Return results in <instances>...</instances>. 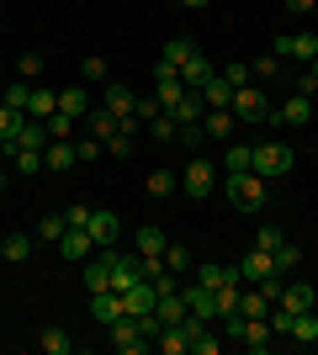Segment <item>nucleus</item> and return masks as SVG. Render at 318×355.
Masks as SVG:
<instances>
[{
    "label": "nucleus",
    "instance_id": "1",
    "mask_svg": "<svg viewBox=\"0 0 318 355\" xmlns=\"http://www.w3.org/2000/svg\"><path fill=\"white\" fill-rule=\"evenodd\" d=\"M228 202L233 207H265L271 202V180L265 175H255V170H228Z\"/></svg>",
    "mask_w": 318,
    "mask_h": 355
},
{
    "label": "nucleus",
    "instance_id": "2",
    "mask_svg": "<svg viewBox=\"0 0 318 355\" xmlns=\"http://www.w3.org/2000/svg\"><path fill=\"white\" fill-rule=\"evenodd\" d=\"M276 59H297V64H313L318 59V32H281L271 43Z\"/></svg>",
    "mask_w": 318,
    "mask_h": 355
},
{
    "label": "nucleus",
    "instance_id": "3",
    "mask_svg": "<svg viewBox=\"0 0 318 355\" xmlns=\"http://www.w3.org/2000/svg\"><path fill=\"white\" fill-rule=\"evenodd\" d=\"M292 164H297V159H292L287 144H255V164H249V170L265 175V180H276V175H287Z\"/></svg>",
    "mask_w": 318,
    "mask_h": 355
},
{
    "label": "nucleus",
    "instance_id": "4",
    "mask_svg": "<svg viewBox=\"0 0 318 355\" xmlns=\"http://www.w3.org/2000/svg\"><path fill=\"white\" fill-rule=\"evenodd\" d=\"M228 112H233V122H260V117H271V106H265L260 85H233V101H228Z\"/></svg>",
    "mask_w": 318,
    "mask_h": 355
},
{
    "label": "nucleus",
    "instance_id": "5",
    "mask_svg": "<svg viewBox=\"0 0 318 355\" xmlns=\"http://www.w3.org/2000/svg\"><path fill=\"white\" fill-rule=\"evenodd\" d=\"M106 340H112V350H117V355H143V350H154V345L138 334V318H117V324H106Z\"/></svg>",
    "mask_w": 318,
    "mask_h": 355
},
{
    "label": "nucleus",
    "instance_id": "6",
    "mask_svg": "<svg viewBox=\"0 0 318 355\" xmlns=\"http://www.w3.org/2000/svg\"><path fill=\"white\" fill-rule=\"evenodd\" d=\"M181 329H186V355H218V350H223V340L212 334L207 318H197V313H186Z\"/></svg>",
    "mask_w": 318,
    "mask_h": 355
},
{
    "label": "nucleus",
    "instance_id": "7",
    "mask_svg": "<svg viewBox=\"0 0 318 355\" xmlns=\"http://www.w3.org/2000/svg\"><path fill=\"white\" fill-rule=\"evenodd\" d=\"M212 186H218V164L191 159V164L181 170V191H186V196H197V202H202V196H212Z\"/></svg>",
    "mask_w": 318,
    "mask_h": 355
},
{
    "label": "nucleus",
    "instance_id": "8",
    "mask_svg": "<svg viewBox=\"0 0 318 355\" xmlns=\"http://www.w3.org/2000/svg\"><path fill=\"white\" fill-rule=\"evenodd\" d=\"M154 302H159V286L143 282V276H138L133 286H122V308H127V318H138V313H154Z\"/></svg>",
    "mask_w": 318,
    "mask_h": 355
},
{
    "label": "nucleus",
    "instance_id": "9",
    "mask_svg": "<svg viewBox=\"0 0 318 355\" xmlns=\"http://www.w3.org/2000/svg\"><path fill=\"white\" fill-rule=\"evenodd\" d=\"M154 80H159V90H154V101H159V112H170V106L186 96V85H181V69L175 64H159L154 69Z\"/></svg>",
    "mask_w": 318,
    "mask_h": 355
},
{
    "label": "nucleus",
    "instance_id": "10",
    "mask_svg": "<svg viewBox=\"0 0 318 355\" xmlns=\"http://www.w3.org/2000/svg\"><path fill=\"white\" fill-rule=\"evenodd\" d=\"M271 117L281 122V128H303V122L313 117V96H297V90H292V96H287L281 106H276Z\"/></svg>",
    "mask_w": 318,
    "mask_h": 355
},
{
    "label": "nucleus",
    "instance_id": "11",
    "mask_svg": "<svg viewBox=\"0 0 318 355\" xmlns=\"http://www.w3.org/2000/svg\"><path fill=\"white\" fill-rule=\"evenodd\" d=\"M53 250H59L64 260H91V254H96V239H91V228H64V239L53 244Z\"/></svg>",
    "mask_w": 318,
    "mask_h": 355
},
{
    "label": "nucleus",
    "instance_id": "12",
    "mask_svg": "<svg viewBox=\"0 0 318 355\" xmlns=\"http://www.w3.org/2000/svg\"><path fill=\"white\" fill-rule=\"evenodd\" d=\"M181 297H186V308L197 313V318H218V292H212V286H202V282H191V286H181Z\"/></svg>",
    "mask_w": 318,
    "mask_h": 355
},
{
    "label": "nucleus",
    "instance_id": "13",
    "mask_svg": "<svg viewBox=\"0 0 318 355\" xmlns=\"http://www.w3.org/2000/svg\"><path fill=\"white\" fill-rule=\"evenodd\" d=\"M91 318L96 324H117V318H127V308H122V292H91Z\"/></svg>",
    "mask_w": 318,
    "mask_h": 355
},
{
    "label": "nucleus",
    "instance_id": "14",
    "mask_svg": "<svg viewBox=\"0 0 318 355\" xmlns=\"http://www.w3.org/2000/svg\"><path fill=\"white\" fill-rule=\"evenodd\" d=\"M191 270H197V282H202V286H212V292H218V286L244 282V276H239V266H218V260H202V266H191Z\"/></svg>",
    "mask_w": 318,
    "mask_h": 355
},
{
    "label": "nucleus",
    "instance_id": "15",
    "mask_svg": "<svg viewBox=\"0 0 318 355\" xmlns=\"http://www.w3.org/2000/svg\"><path fill=\"white\" fill-rule=\"evenodd\" d=\"M212 74H218V69H212V59L197 48V53H191V59L181 64V85H186V90H202V85L212 80Z\"/></svg>",
    "mask_w": 318,
    "mask_h": 355
},
{
    "label": "nucleus",
    "instance_id": "16",
    "mask_svg": "<svg viewBox=\"0 0 318 355\" xmlns=\"http://www.w3.org/2000/svg\"><path fill=\"white\" fill-rule=\"evenodd\" d=\"M239 345H244V350H255V355H265V350L276 345V334H271V324H265V318H244Z\"/></svg>",
    "mask_w": 318,
    "mask_h": 355
},
{
    "label": "nucleus",
    "instance_id": "17",
    "mask_svg": "<svg viewBox=\"0 0 318 355\" xmlns=\"http://www.w3.org/2000/svg\"><path fill=\"white\" fill-rule=\"evenodd\" d=\"M91 239H96V250H106V244H117L122 239V223H117V212H91Z\"/></svg>",
    "mask_w": 318,
    "mask_h": 355
},
{
    "label": "nucleus",
    "instance_id": "18",
    "mask_svg": "<svg viewBox=\"0 0 318 355\" xmlns=\"http://www.w3.org/2000/svg\"><path fill=\"white\" fill-rule=\"evenodd\" d=\"M48 144H53L48 122H43V117H21V133H16V148H37V154H43Z\"/></svg>",
    "mask_w": 318,
    "mask_h": 355
},
{
    "label": "nucleus",
    "instance_id": "19",
    "mask_svg": "<svg viewBox=\"0 0 318 355\" xmlns=\"http://www.w3.org/2000/svg\"><path fill=\"white\" fill-rule=\"evenodd\" d=\"M170 117L181 122V128H191V122H202V117H207V101H202V90H186L181 101L170 106Z\"/></svg>",
    "mask_w": 318,
    "mask_h": 355
},
{
    "label": "nucleus",
    "instance_id": "20",
    "mask_svg": "<svg viewBox=\"0 0 318 355\" xmlns=\"http://www.w3.org/2000/svg\"><path fill=\"white\" fill-rule=\"evenodd\" d=\"M281 308L287 313H308V308H318V292L308 282H292L287 292H281Z\"/></svg>",
    "mask_w": 318,
    "mask_h": 355
},
{
    "label": "nucleus",
    "instance_id": "21",
    "mask_svg": "<svg viewBox=\"0 0 318 355\" xmlns=\"http://www.w3.org/2000/svg\"><path fill=\"white\" fill-rule=\"evenodd\" d=\"M75 159H80V154H75V138H53V144L43 148V164H48V170H69Z\"/></svg>",
    "mask_w": 318,
    "mask_h": 355
},
{
    "label": "nucleus",
    "instance_id": "22",
    "mask_svg": "<svg viewBox=\"0 0 318 355\" xmlns=\"http://www.w3.org/2000/svg\"><path fill=\"white\" fill-rule=\"evenodd\" d=\"M292 345H318V308H308V313H297L292 318V334H287Z\"/></svg>",
    "mask_w": 318,
    "mask_h": 355
},
{
    "label": "nucleus",
    "instance_id": "23",
    "mask_svg": "<svg viewBox=\"0 0 318 355\" xmlns=\"http://www.w3.org/2000/svg\"><path fill=\"white\" fill-rule=\"evenodd\" d=\"M239 276H244V286L265 282V276H271V254H265V250H249V254H244V266H239Z\"/></svg>",
    "mask_w": 318,
    "mask_h": 355
},
{
    "label": "nucleus",
    "instance_id": "24",
    "mask_svg": "<svg viewBox=\"0 0 318 355\" xmlns=\"http://www.w3.org/2000/svg\"><path fill=\"white\" fill-rule=\"evenodd\" d=\"M154 313H159V324H186V313H191V308H186L181 292H165L159 302H154Z\"/></svg>",
    "mask_w": 318,
    "mask_h": 355
},
{
    "label": "nucleus",
    "instance_id": "25",
    "mask_svg": "<svg viewBox=\"0 0 318 355\" xmlns=\"http://www.w3.org/2000/svg\"><path fill=\"white\" fill-rule=\"evenodd\" d=\"M80 128H85L91 138H101V144H106V138L117 133V117H112V112L101 106V112H85V117H80Z\"/></svg>",
    "mask_w": 318,
    "mask_h": 355
},
{
    "label": "nucleus",
    "instance_id": "26",
    "mask_svg": "<svg viewBox=\"0 0 318 355\" xmlns=\"http://www.w3.org/2000/svg\"><path fill=\"white\" fill-rule=\"evenodd\" d=\"M85 292H112V266H106L101 254L85 260Z\"/></svg>",
    "mask_w": 318,
    "mask_h": 355
},
{
    "label": "nucleus",
    "instance_id": "27",
    "mask_svg": "<svg viewBox=\"0 0 318 355\" xmlns=\"http://www.w3.org/2000/svg\"><path fill=\"white\" fill-rule=\"evenodd\" d=\"M133 101H138V96H133V90H127V85H106V112H112V117H133Z\"/></svg>",
    "mask_w": 318,
    "mask_h": 355
},
{
    "label": "nucleus",
    "instance_id": "28",
    "mask_svg": "<svg viewBox=\"0 0 318 355\" xmlns=\"http://www.w3.org/2000/svg\"><path fill=\"white\" fill-rule=\"evenodd\" d=\"M202 101H207V112H218V106H228V101H233V85H228L223 74H212L207 85H202Z\"/></svg>",
    "mask_w": 318,
    "mask_h": 355
},
{
    "label": "nucleus",
    "instance_id": "29",
    "mask_svg": "<svg viewBox=\"0 0 318 355\" xmlns=\"http://www.w3.org/2000/svg\"><path fill=\"white\" fill-rule=\"evenodd\" d=\"M202 128H207V138H233V128H239V122H233V112H228V106H218V112H207V117H202Z\"/></svg>",
    "mask_w": 318,
    "mask_h": 355
},
{
    "label": "nucleus",
    "instance_id": "30",
    "mask_svg": "<svg viewBox=\"0 0 318 355\" xmlns=\"http://www.w3.org/2000/svg\"><path fill=\"white\" fill-rule=\"evenodd\" d=\"M154 350H159V355H186V329L165 324V329H159V340H154Z\"/></svg>",
    "mask_w": 318,
    "mask_h": 355
},
{
    "label": "nucleus",
    "instance_id": "31",
    "mask_svg": "<svg viewBox=\"0 0 318 355\" xmlns=\"http://www.w3.org/2000/svg\"><path fill=\"white\" fill-rule=\"evenodd\" d=\"M297 266H303V250H297L292 239H281V250L271 254V270H276V276H287V270H297Z\"/></svg>",
    "mask_w": 318,
    "mask_h": 355
},
{
    "label": "nucleus",
    "instance_id": "32",
    "mask_svg": "<svg viewBox=\"0 0 318 355\" xmlns=\"http://www.w3.org/2000/svg\"><path fill=\"white\" fill-rule=\"evenodd\" d=\"M191 53H197V43H191V37H170V43L159 48V64H175V69H181Z\"/></svg>",
    "mask_w": 318,
    "mask_h": 355
},
{
    "label": "nucleus",
    "instance_id": "33",
    "mask_svg": "<svg viewBox=\"0 0 318 355\" xmlns=\"http://www.w3.org/2000/svg\"><path fill=\"white\" fill-rule=\"evenodd\" d=\"M37 345H43L48 355H69V350H75V340H69V329H59V324H53V329H43V334H37Z\"/></svg>",
    "mask_w": 318,
    "mask_h": 355
},
{
    "label": "nucleus",
    "instance_id": "34",
    "mask_svg": "<svg viewBox=\"0 0 318 355\" xmlns=\"http://www.w3.org/2000/svg\"><path fill=\"white\" fill-rule=\"evenodd\" d=\"M170 239L159 234V228H138V254H154V260H165Z\"/></svg>",
    "mask_w": 318,
    "mask_h": 355
},
{
    "label": "nucleus",
    "instance_id": "35",
    "mask_svg": "<svg viewBox=\"0 0 318 355\" xmlns=\"http://www.w3.org/2000/svg\"><path fill=\"white\" fill-rule=\"evenodd\" d=\"M271 308H276V302H271L265 292H260V286H255V292H244V297H239V313H244V318H265Z\"/></svg>",
    "mask_w": 318,
    "mask_h": 355
},
{
    "label": "nucleus",
    "instance_id": "36",
    "mask_svg": "<svg viewBox=\"0 0 318 355\" xmlns=\"http://www.w3.org/2000/svg\"><path fill=\"white\" fill-rule=\"evenodd\" d=\"M21 117H27V112H16V106L0 101V144H16V133H21Z\"/></svg>",
    "mask_w": 318,
    "mask_h": 355
},
{
    "label": "nucleus",
    "instance_id": "37",
    "mask_svg": "<svg viewBox=\"0 0 318 355\" xmlns=\"http://www.w3.org/2000/svg\"><path fill=\"white\" fill-rule=\"evenodd\" d=\"M249 164H255V144H228L223 170H249Z\"/></svg>",
    "mask_w": 318,
    "mask_h": 355
},
{
    "label": "nucleus",
    "instance_id": "38",
    "mask_svg": "<svg viewBox=\"0 0 318 355\" xmlns=\"http://www.w3.org/2000/svg\"><path fill=\"white\" fill-rule=\"evenodd\" d=\"M64 228H69V223H64V212H48V218H37V239H43V244H59Z\"/></svg>",
    "mask_w": 318,
    "mask_h": 355
},
{
    "label": "nucleus",
    "instance_id": "39",
    "mask_svg": "<svg viewBox=\"0 0 318 355\" xmlns=\"http://www.w3.org/2000/svg\"><path fill=\"white\" fill-rule=\"evenodd\" d=\"M85 106H91V101H85V90H80V85L59 90V112H69V117H85Z\"/></svg>",
    "mask_w": 318,
    "mask_h": 355
},
{
    "label": "nucleus",
    "instance_id": "40",
    "mask_svg": "<svg viewBox=\"0 0 318 355\" xmlns=\"http://www.w3.org/2000/svg\"><path fill=\"white\" fill-rule=\"evenodd\" d=\"M170 191H181V175H175V170H154L149 175V196H170Z\"/></svg>",
    "mask_w": 318,
    "mask_h": 355
},
{
    "label": "nucleus",
    "instance_id": "41",
    "mask_svg": "<svg viewBox=\"0 0 318 355\" xmlns=\"http://www.w3.org/2000/svg\"><path fill=\"white\" fill-rule=\"evenodd\" d=\"M53 112H59V96H53V90H32V112H27V117H53Z\"/></svg>",
    "mask_w": 318,
    "mask_h": 355
},
{
    "label": "nucleus",
    "instance_id": "42",
    "mask_svg": "<svg viewBox=\"0 0 318 355\" xmlns=\"http://www.w3.org/2000/svg\"><path fill=\"white\" fill-rule=\"evenodd\" d=\"M149 133H154V138H159V144H175V133H181V122L170 117V112H159V117H154V122H149Z\"/></svg>",
    "mask_w": 318,
    "mask_h": 355
},
{
    "label": "nucleus",
    "instance_id": "43",
    "mask_svg": "<svg viewBox=\"0 0 318 355\" xmlns=\"http://www.w3.org/2000/svg\"><path fill=\"white\" fill-rule=\"evenodd\" d=\"M281 239H287V234H281V228H276V223H260V234H255V250L276 254V250H281Z\"/></svg>",
    "mask_w": 318,
    "mask_h": 355
},
{
    "label": "nucleus",
    "instance_id": "44",
    "mask_svg": "<svg viewBox=\"0 0 318 355\" xmlns=\"http://www.w3.org/2000/svg\"><path fill=\"white\" fill-rule=\"evenodd\" d=\"M32 254V239L27 234H6V250H0V260H27Z\"/></svg>",
    "mask_w": 318,
    "mask_h": 355
},
{
    "label": "nucleus",
    "instance_id": "45",
    "mask_svg": "<svg viewBox=\"0 0 318 355\" xmlns=\"http://www.w3.org/2000/svg\"><path fill=\"white\" fill-rule=\"evenodd\" d=\"M165 266H170V270H181V276H186V270L197 266V254L186 250V244H170V250H165Z\"/></svg>",
    "mask_w": 318,
    "mask_h": 355
},
{
    "label": "nucleus",
    "instance_id": "46",
    "mask_svg": "<svg viewBox=\"0 0 318 355\" xmlns=\"http://www.w3.org/2000/svg\"><path fill=\"white\" fill-rule=\"evenodd\" d=\"M16 170H21V175H37V170H48V164H43V154H37V148H16Z\"/></svg>",
    "mask_w": 318,
    "mask_h": 355
},
{
    "label": "nucleus",
    "instance_id": "47",
    "mask_svg": "<svg viewBox=\"0 0 318 355\" xmlns=\"http://www.w3.org/2000/svg\"><path fill=\"white\" fill-rule=\"evenodd\" d=\"M218 74H223L228 85H249V80H255V74H249V64H244V59H228V64H223V69H218Z\"/></svg>",
    "mask_w": 318,
    "mask_h": 355
},
{
    "label": "nucleus",
    "instance_id": "48",
    "mask_svg": "<svg viewBox=\"0 0 318 355\" xmlns=\"http://www.w3.org/2000/svg\"><path fill=\"white\" fill-rule=\"evenodd\" d=\"M75 128H80V117H69V112H53V117H48V133L53 138H75Z\"/></svg>",
    "mask_w": 318,
    "mask_h": 355
},
{
    "label": "nucleus",
    "instance_id": "49",
    "mask_svg": "<svg viewBox=\"0 0 318 355\" xmlns=\"http://www.w3.org/2000/svg\"><path fill=\"white\" fill-rule=\"evenodd\" d=\"M249 74H255V80H281V59H276V53H265V59L249 64Z\"/></svg>",
    "mask_w": 318,
    "mask_h": 355
},
{
    "label": "nucleus",
    "instance_id": "50",
    "mask_svg": "<svg viewBox=\"0 0 318 355\" xmlns=\"http://www.w3.org/2000/svg\"><path fill=\"white\" fill-rule=\"evenodd\" d=\"M106 154H112V159H127V154H133V133H112L106 138Z\"/></svg>",
    "mask_w": 318,
    "mask_h": 355
},
{
    "label": "nucleus",
    "instance_id": "51",
    "mask_svg": "<svg viewBox=\"0 0 318 355\" xmlns=\"http://www.w3.org/2000/svg\"><path fill=\"white\" fill-rule=\"evenodd\" d=\"M133 117L143 122V128H149V122L159 117V101H154V96H138V101H133Z\"/></svg>",
    "mask_w": 318,
    "mask_h": 355
},
{
    "label": "nucleus",
    "instance_id": "52",
    "mask_svg": "<svg viewBox=\"0 0 318 355\" xmlns=\"http://www.w3.org/2000/svg\"><path fill=\"white\" fill-rule=\"evenodd\" d=\"M6 106H16V112H32V85H11V90H6Z\"/></svg>",
    "mask_w": 318,
    "mask_h": 355
},
{
    "label": "nucleus",
    "instance_id": "53",
    "mask_svg": "<svg viewBox=\"0 0 318 355\" xmlns=\"http://www.w3.org/2000/svg\"><path fill=\"white\" fill-rule=\"evenodd\" d=\"M80 74H85L91 85H96V80H106V59H101V53H91V59L80 64Z\"/></svg>",
    "mask_w": 318,
    "mask_h": 355
},
{
    "label": "nucleus",
    "instance_id": "54",
    "mask_svg": "<svg viewBox=\"0 0 318 355\" xmlns=\"http://www.w3.org/2000/svg\"><path fill=\"white\" fill-rule=\"evenodd\" d=\"M16 69H21V80H37V74H43V59H37V53H21Z\"/></svg>",
    "mask_w": 318,
    "mask_h": 355
},
{
    "label": "nucleus",
    "instance_id": "55",
    "mask_svg": "<svg viewBox=\"0 0 318 355\" xmlns=\"http://www.w3.org/2000/svg\"><path fill=\"white\" fill-rule=\"evenodd\" d=\"M175 138H181L186 148H202V138H207V128H202V122H191V128H181V133H175Z\"/></svg>",
    "mask_w": 318,
    "mask_h": 355
},
{
    "label": "nucleus",
    "instance_id": "56",
    "mask_svg": "<svg viewBox=\"0 0 318 355\" xmlns=\"http://www.w3.org/2000/svg\"><path fill=\"white\" fill-rule=\"evenodd\" d=\"M223 334H228V340H239V334H244V313H239V308L223 313Z\"/></svg>",
    "mask_w": 318,
    "mask_h": 355
},
{
    "label": "nucleus",
    "instance_id": "57",
    "mask_svg": "<svg viewBox=\"0 0 318 355\" xmlns=\"http://www.w3.org/2000/svg\"><path fill=\"white\" fill-rule=\"evenodd\" d=\"M101 138H91V133H85V138H80V144H75V154H80V159H96V154H101Z\"/></svg>",
    "mask_w": 318,
    "mask_h": 355
},
{
    "label": "nucleus",
    "instance_id": "58",
    "mask_svg": "<svg viewBox=\"0 0 318 355\" xmlns=\"http://www.w3.org/2000/svg\"><path fill=\"white\" fill-rule=\"evenodd\" d=\"M292 90H297V96H313V90H318V74H313V69H303L297 80H292Z\"/></svg>",
    "mask_w": 318,
    "mask_h": 355
},
{
    "label": "nucleus",
    "instance_id": "59",
    "mask_svg": "<svg viewBox=\"0 0 318 355\" xmlns=\"http://www.w3.org/2000/svg\"><path fill=\"white\" fill-rule=\"evenodd\" d=\"M64 223H69V228H85V223H91V207H64Z\"/></svg>",
    "mask_w": 318,
    "mask_h": 355
},
{
    "label": "nucleus",
    "instance_id": "60",
    "mask_svg": "<svg viewBox=\"0 0 318 355\" xmlns=\"http://www.w3.org/2000/svg\"><path fill=\"white\" fill-rule=\"evenodd\" d=\"M313 6H318V0H287V11H297V16H308Z\"/></svg>",
    "mask_w": 318,
    "mask_h": 355
},
{
    "label": "nucleus",
    "instance_id": "61",
    "mask_svg": "<svg viewBox=\"0 0 318 355\" xmlns=\"http://www.w3.org/2000/svg\"><path fill=\"white\" fill-rule=\"evenodd\" d=\"M181 6H191V11H202V6H212V0H181Z\"/></svg>",
    "mask_w": 318,
    "mask_h": 355
},
{
    "label": "nucleus",
    "instance_id": "62",
    "mask_svg": "<svg viewBox=\"0 0 318 355\" xmlns=\"http://www.w3.org/2000/svg\"><path fill=\"white\" fill-rule=\"evenodd\" d=\"M308 69H313V74H318V59H313V64H308Z\"/></svg>",
    "mask_w": 318,
    "mask_h": 355
},
{
    "label": "nucleus",
    "instance_id": "63",
    "mask_svg": "<svg viewBox=\"0 0 318 355\" xmlns=\"http://www.w3.org/2000/svg\"><path fill=\"white\" fill-rule=\"evenodd\" d=\"M0 250H6V239H0Z\"/></svg>",
    "mask_w": 318,
    "mask_h": 355
}]
</instances>
